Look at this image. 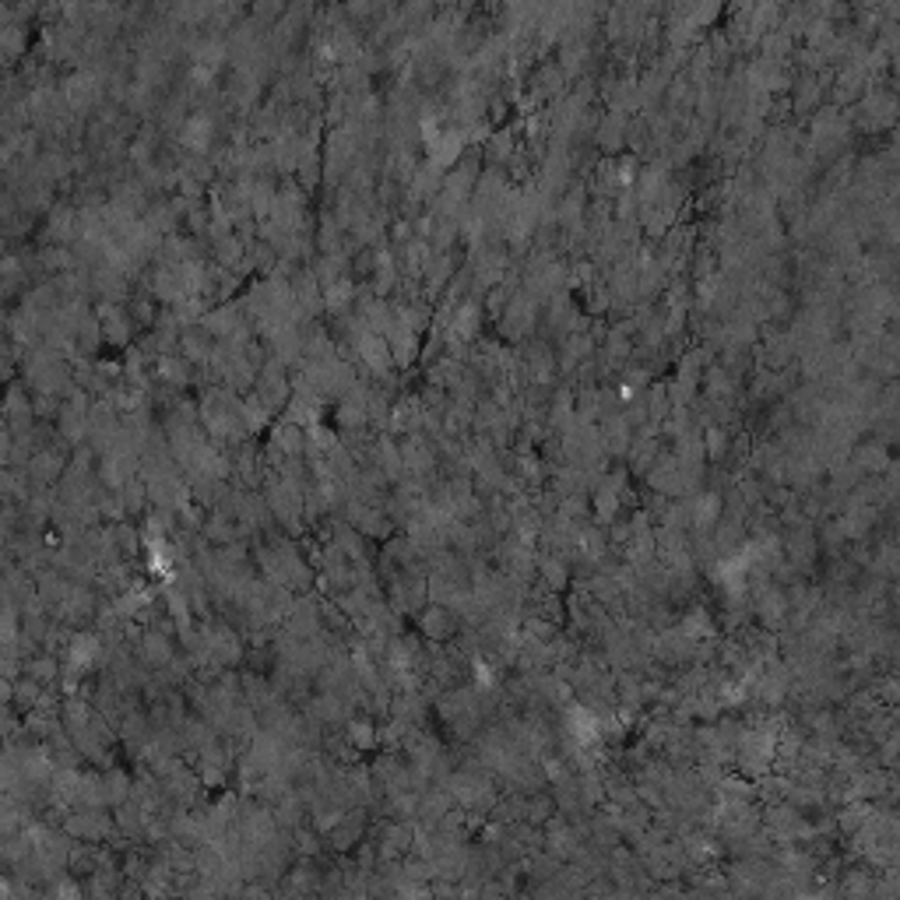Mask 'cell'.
<instances>
[{
    "label": "cell",
    "mask_w": 900,
    "mask_h": 900,
    "mask_svg": "<svg viewBox=\"0 0 900 900\" xmlns=\"http://www.w3.org/2000/svg\"><path fill=\"white\" fill-rule=\"evenodd\" d=\"M612 415H622V401H619L615 384H605V387H599V419H612Z\"/></svg>",
    "instance_id": "ffe728a7"
},
{
    "label": "cell",
    "mask_w": 900,
    "mask_h": 900,
    "mask_svg": "<svg viewBox=\"0 0 900 900\" xmlns=\"http://www.w3.org/2000/svg\"><path fill=\"white\" fill-rule=\"evenodd\" d=\"M753 615L760 622V630L767 633H781L788 622V595L778 584H767L763 591H753Z\"/></svg>",
    "instance_id": "7a4b0ae2"
},
{
    "label": "cell",
    "mask_w": 900,
    "mask_h": 900,
    "mask_svg": "<svg viewBox=\"0 0 900 900\" xmlns=\"http://www.w3.org/2000/svg\"><path fill=\"white\" fill-rule=\"evenodd\" d=\"M243 900H275V894L268 887H247L243 890Z\"/></svg>",
    "instance_id": "cb8c5ba5"
},
{
    "label": "cell",
    "mask_w": 900,
    "mask_h": 900,
    "mask_svg": "<svg viewBox=\"0 0 900 900\" xmlns=\"http://www.w3.org/2000/svg\"><path fill=\"white\" fill-rule=\"evenodd\" d=\"M552 816H560V805L552 799V792H531L524 795V823L528 826H545Z\"/></svg>",
    "instance_id": "8fae6325"
},
{
    "label": "cell",
    "mask_w": 900,
    "mask_h": 900,
    "mask_svg": "<svg viewBox=\"0 0 900 900\" xmlns=\"http://www.w3.org/2000/svg\"><path fill=\"white\" fill-rule=\"evenodd\" d=\"M560 513H563V517H570L574 524H588V520H591V497L574 493V497L560 500Z\"/></svg>",
    "instance_id": "d6986e66"
},
{
    "label": "cell",
    "mask_w": 900,
    "mask_h": 900,
    "mask_svg": "<svg viewBox=\"0 0 900 900\" xmlns=\"http://www.w3.org/2000/svg\"><path fill=\"white\" fill-rule=\"evenodd\" d=\"M450 809H454V799H450L447 788H426V792L419 795V812H415V819L436 826Z\"/></svg>",
    "instance_id": "30bf717a"
},
{
    "label": "cell",
    "mask_w": 900,
    "mask_h": 900,
    "mask_svg": "<svg viewBox=\"0 0 900 900\" xmlns=\"http://www.w3.org/2000/svg\"><path fill=\"white\" fill-rule=\"evenodd\" d=\"M384 341H387V352H391V363H395V366H411V363L419 359V334L408 331L398 320H395V327L384 334Z\"/></svg>",
    "instance_id": "9c48e42d"
},
{
    "label": "cell",
    "mask_w": 900,
    "mask_h": 900,
    "mask_svg": "<svg viewBox=\"0 0 900 900\" xmlns=\"http://www.w3.org/2000/svg\"><path fill=\"white\" fill-rule=\"evenodd\" d=\"M271 443H275L286 458H300V454H306V429H302L300 422H282V426H275Z\"/></svg>",
    "instance_id": "5bb4252c"
},
{
    "label": "cell",
    "mask_w": 900,
    "mask_h": 900,
    "mask_svg": "<svg viewBox=\"0 0 900 900\" xmlns=\"http://www.w3.org/2000/svg\"><path fill=\"white\" fill-rule=\"evenodd\" d=\"M686 510H690V531L693 535H710L714 524L721 520V493L703 489L693 500H686Z\"/></svg>",
    "instance_id": "52a82bcc"
},
{
    "label": "cell",
    "mask_w": 900,
    "mask_h": 900,
    "mask_svg": "<svg viewBox=\"0 0 900 900\" xmlns=\"http://www.w3.org/2000/svg\"><path fill=\"white\" fill-rule=\"evenodd\" d=\"M538 320H542V306L531 300L528 293L517 289V293L506 300V309H503L500 320H497V331H500L503 341L520 345V341H528V338L535 334Z\"/></svg>",
    "instance_id": "6da1fadb"
},
{
    "label": "cell",
    "mask_w": 900,
    "mask_h": 900,
    "mask_svg": "<svg viewBox=\"0 0 900 900\" xmlns=\"http://www.w3.org/2000/svg\"><path fill=\"white\" fill-rule=\"evenodd\" d=\"M644 404H647V422H651V426H661V422L669 419V411H672V401H669L665 384H651V387L644 391Z\"/></svg>",
    "instance_id": "ac0fdd59"
},
{
    "label": "cell",
    "mask_w": 900,
    "mask_h": 900,
    "mask_svg": "<svg viewBox=\"0 0 900 900\" xmlns=\"http://www.w3.org/2000/svg\"><path fill=\"white\" fill-rule=\"evenodd\" d=\"M535 577L545 584L549 595H563L574 574H570V567H567L556 552H538V570H535Z\"/></svg>",
    "instance_id": "ba28073f"
},
{
    "label": "cell",
    "mask_w": 900,
    "mask_h": 900,
    "mask_svg": "<svg viewBox=\"0 0 900 900\" xmlns=\"http://www.w3.org/2000/svg\"><path fill=\"white\" fill-rule=\"evenodd\" d=\"M851 465L865 475V479H880L890 465H894V454L890 447H883L880 440H862L851 447Z\"/></svg>",
    "instance_id": "8992f818"
},
{
    "label": "cell",
    "mask_w": 900,
    "mask_h": 900,
    "mask_svg": "<svg viewBox=\"0 0 900 900\" xmlns=\"http://www.w3.org/2000/svg\"><path fill=\"white\" fill-rule=\"evenodd\" d=\"M458 630H461V619H458L454 608L436 605V601H429V605L419 608V633H422L429 644H447V640L458 637Z\"/></svg>",
    "instance_id": "3957f363"
},
{
    "label": "cell",
    "mask_w": 900,
    "mask_h": 900,
    "mask_svg": "<svg viewBox=\"0 0 900 900\" xmlns=\"http://www.w3.org/2000/svg\"><path fill=\"white\" fill-rule=\"evenodd\" d=\"M401 900H433L429 883H401Z\"/></svg>",
    "instance_id": "603a6c76"
},
{
    "label": "cell",
    "mask_w": 900,
    "mask_h": 900,
    "mask_svg": "<svg viewBox=\"0 0 900 900\" xmlns=\"http://www.w3.org/2000/svg\"><path fill=\"white\" fill-rule=\"evenodd\" d=\"M327 837H331V848H334V851H352V848L363 841V819H359V812L341 816L338 826H334Z\"/></svg>",
    "instance_id": "4fadbf2b"
},
{
    "label": "cell",
    "mask_w": 900,
    "mask_h": 900,
    "mask_svg": "<svg viewBox=\"0 0 900 900\" xmlns=\"http://www.w3.org/2000/svg\"><path fill=\"white\" fill-rule=\"evenodd\" d=\"M873 890H876V880H873V873H865V869H851V873H844V880H841V894L848 900H869L873 897Z\"/></svg>",
    "instance_id": "e0dca14e"
},
{
    "label": "cell",
    "mask_w": 900,
    "mask_h": 900,
    "mask_svg": "<svg viewBox=\"0 0 900 900\" xmlns=\"http://www.w3.org/2000/svg\"><path fill=\"white\" fill-rule=\"evenodd\" d=\"M28 672H32L39 683H50V679L57 676V661H53V658H35V661L28 665Z\"/></svg>",
    "instance_id": "7402d4cb"
},
{
    "label": "cell",
    "mask_w": 900,
    "mask_h": 900,
    "mask_svg": "<svg viewBox=\"0 0 900 900\" xmlns=\"http://www.w3.org/2000/svg\"><path fill=\"white\" fill-rule=\"evenodd\" d=\"M626 123L630 116L622 113H601L599 127H595V137H591V148H599L601 159H615L626 152Z\"/></svg>",
    "instance_id": "5b68a950"
},
{
    "label": "cell",
    "mask_w": 900,
    "mask_h": 900,
    "mask_svg": "<svg viewBox=\"0 0 900 900\" xmlns=\"http://www.w3.org/2000/svg\"><path fill=\"white\" fill-rule=\"evenodd\" d=\"M873 812H876V805L873 802H862V799H855V802H848V805H841L837 809V830L841 833H848V837H855L869 819H873Z\"/></svg>",
    "instance_id": "7c38bea8"
},
{
    "label": "cell",
    "mask_w": 900,
    "mask_h": 900,
    "mask_svg": "<svg viewBox=\"0 0 900 900\" xmlns=\"http://www.w3.org/2000/svg\"><path fill=\"white\" fill-rule=\"evenodd\" d=\"M728 443H732V433H724V429H717V426L703 429V461L714 465V468H724Z\"/></svg>",
    "instance_id": "9a60e30c"
},
{
    "label": "cell",
    "mask_w": 900,
    "mask_h": 900,
    "mask_svg": "<svg viewBox=\"0 0 900 900\" xmlns=\"http://www.w3.org/2000/svg\"><path fill=\"white\" fill-rule=\"evenodd\" d=\"M141 661L152 665V669H162L173 661V647H169V637L166 633H148L141 640Z\"/></svg>",
    "instance_id": "2e32d148"
},
{
    "label": "cell",
    "mask_w": 900,
    "mask_h": 900,
    "mask_svg": "<svg viewBox=\"0 0 900 900\" xmlns=\"http://www.w3.org/2000/svg\"><path fill=\"white\" fill-rule=\"evenodd\" d=\"M348 739H352V749H370L380 735H377V724H373V721H356L352 732H348Z\"/></svg>",
    "instance_id": "44dd1931"
},
{
    "label": "cell",
    "mask_w": 900,
    "mask_h": 900,
    "mask_svg": "<svg viewBox=\"0 0 900 900\" xmlns=\"http://www.w3.org/2000/svg\"><path fill=\"white\" fill-rule=\"evenodd\" d=\"M542 841H545V855L549 858H556V862H567V858H574L577 855V848L584 844V837H581V830L567 819V816H552L549 823H545V833H542Z\"/></svg>",
    "instance_id": "277c9868"
}]
</instances>
